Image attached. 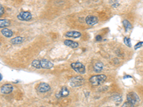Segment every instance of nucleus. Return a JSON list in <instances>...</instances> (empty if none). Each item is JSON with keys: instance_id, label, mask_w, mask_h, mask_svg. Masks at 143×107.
Returning <instances> with one entry per match:
<instances>
[{"instance_id": "obj_1", "label": "nucleus", "mask_w": 143, "mask_h": 107, "mask_svg": "<svg viewBox=\"0 0 143 107\" xmlns=\"http://www.w3.org/2000/svg\"><path fill=\"white\" fill-rule=\"evenodd\" d=\"M107 79V76L104 74L94 75L90 77L89 82L92 86H99L103 84Z\"/></svg>"}, {"instance_id": "obj_2", "label": "nucleus", "mask_w": 143, "mask_h": 107, "mask_svg": "<svg viewBox=\"0 0 143 107\" xmlns=\"http://www.w3.org/2000/svg\"><path fill=\"white\" fill-rule=\"evenodd\" d=\"M85 79L80 76H77L72 77L69 81V85L72 87H77L84 84Z\"/></svg>"}, {"instance_id": "obj_3", "label": "nucleus", "mask_w": 143, "mask_h": 107, "mask_svg": "<svg viewBox=\"0 0 143 107\" xmlns=\"http://www.w3.org/2000/svg\"><path fill=\"white\" fill-rule=\"evenodd\" d=\"M71 67L75 70V71L80 74H84L86 71L85 65L80 62H75L71 64Z\"/></svg>"}, {"instance_id": "obj_4", "label": "nucleus", "mask_w": 143, "mask_h": 107, "mask_svg": "<svg viewBox=\"0 0 143 107\" xmlns=\"http://www.w3.org/2000/svg\"><path fill=\"white\" fill-rule=\"evenodd\" d=\"M139 101L137 94L135 92H130L127 95V101L131 103L132 104H136Z\"/></svg>"}, {"instance_id": "obj_5", "label": "nucleus", "mask_w": 143, "mask_h": 107, "mask_svg": "<svg viewBox=\"0 0 143 107\" xmlns=\"http://www.w3.org/2000/svg\"><path fill=\"white\" fill-rule=\"evenodd\" d=\"M17 18L21 21H29L31 19V14L29 12H22L17 15Z\"/></svg>"}, {"instance_id": "obj_6", "label": "nucleus", "mask_w": 143, "mask_h": 107, "mask_svg": "<svg viewBox=\"0 0 143 107\" xmlns=\"http://www.w3.org/2000/svg\"><path fill=\"white\" fill-rule=\"evenodd\" d=\"M14 90V86L12 84H4L0 89V91L2 94H9L12 93Z\"/></svg>"}, {"instance_id": "obj_7", "label": "nucleus", "mask_w": 143, "mask_h": 107, "mask_svg": "<svg viewBox=\"0 0 143 107\" xmlns=\"http://www.w3.org/2000/svg\"><path fill=\"white\" fill-rule=\"evenodd\" d=\"M37 90L40 93H45L50 90V86L47 83L42 82L37 86Z\"/></svg>"}, {"instance_id": "obj_8", "label": "nucleus", "mask_w": 143, "mask_h": 107, "mask_svg": "<svg viewBox=\"0 0 143 107\" xmlns=\"http://www.w3.org/2000/svg\"><path fill=\"white\" fill-rule=\"evenodd\" d=\"M85 22L87 23V24H88L89 26H94L98 22V18L95 16L89 15L85 19Z\"/></svg>"}, {"instance_id": "obj_9", "label": "nucleus", "mask_w": 143, "mask_h": 107, "mask_svg": "<svg viewBox=\"0 0 143 107\" xmlns=\"http://www.w3.org/2000/svg\"><path fill=\"white\" fill-rule=\"evenodd\" d=\"M40 64L41 69H49L54 67V64L51 62H49L47 59H41L40 60Z\"/></svg>"}, {"instance_id": "obj_10", "label": "nucleus", "mask_w": 143, "mask_h": 107, "mask_svg": "<svg viewBox=\"0 0 143 107\" xmlns=\"http://www.w3.org/2000/svg\"><path fill=\"white\" fill-rule=\"evenodd\" d=\"M69 94V91L67 89V87H62L60 89V91L57 93L56 94V97L57 98H62V97H66Z\"/></svg>"}, {"instance_id": "obj_11", "label": "nucleus", "mask_w": 143, "mask_h": 107, "mask_svg": "<svg viewBox=\"0 0 143 107\" xmlns=\"http://www.w3.org/2000/svg\"><path fill=\"white\" fill-rule=\"evenodd\" d=\"M81 33L77 31H70L67 32L65 36L67 37H72V38H79L81 36Z\"/></svg>"}, {"instance_id": "obj_12", "label": "nucleus", "mask_w": 143, "mask_h": 107, "mask_svg": "<svg viewBox=\"0 0 143 107\" xmlns=\"http://www.w3.org/2000/svg\"><path fill=\"white\" fill-rule=\"evenodd\" d=\"M64 44L69 47H71L72 49H75L79 46V44L77 42L72 40H65L64 41Z\"/></svg>"}, {"instance_id": "obj_13", "label": "nucleus", "mask_w": 143, "mask_h": 107, "mask_svg": "<svg viewBox=\"0 0 143 107\" xmlns=\"http://www.w3.org/2000/svg\"><path fill=\"white\" fill-rule=\"evenodd\" d=\"M103 67H104V65L102 62H97L94 64V70L95 72L97 73H99L100 71H102Z\"/></svg>"}, {"instance_id": "obj_14", "label": "nucleus", "mask_w": 143, "mask_h": 107, "mask_svg": "<svg viewBox=\"0 0 143 107\" xmlns=\"http://www.w3.org/2000/svg\"><path fill=\"white\" fill-rule=\"evenodd\" d=\"M2 34H3V35L5 36V37H7V38H9V37H11V36H12L13 35V32L12 30H10L9 29H7V28H3L2 29Z\"/></svg>"}, {"instance_id": "obj_15", "label": "nucleus", "mask_w": 143, "mask_h": 107, "mask_svg": "<svg viewBox=\"0 0 143 107\" xmlns=\"http://www.w3.org/2000/svg\"><path fill=\"white\" fill-rule=\"evenodd\" d=\"M24 39L22 36H17V37H14L13 39H12L10 42L13 44H19L22 43Z\"/></svg>"}, {"instance_id": "obj_16", "label": "nucleus", "mask_w": 143, "mask_h": 107, "mask_svg": "<svg viewBox=\"0 0 143 107\" xmlns=\"http://www.w3.org/2000/svg\"><path fill=\"white\" fill-rule=\"evenodd\" d=\"M122 24H123V27L125 28V31H130V29L132 28V24H131V23L129 22V21H127V19H125V20H123V22H122Z\"/></svg>"}, {"instance_id": "obj_17", "label": "nucleus", "mask_w": 143, "mask_h": 107, "mask_svg": "<svg viewBox=\"0 0 143 107\" xmlns=\"http://www.w3.org/2000/svg\"><path fill=\"white\" fill-rule=\"evenodd\" d=\"M10 25V21L9 19H0V28H5L7 27H9Z\"/></svg>"}, {"instance_id": "obj_18", "label": "nucleus", "mask_w": 143, "mask_h": 107, "mask_svg": "<svg viewBox=\"0 0 143 107\" xmlns=\"http://www.w3.org/2000/svg\"><path fill=\"white\" fill-rule=\"evenodd\" d=\"M31 66L33 67H34L35 69H41L40 64V60H37V59L34 60V61L31 62Z\"/></svg>"}, {"instance_id": "obj_19", "label": "nucleus", "mask_w": 143, "mask_h": 107, "mask_svg": "<svg viewBox=\"0 0 143 107\" xmlns=\"http://www.w3.org/2000/svg\"><path fill=\"white\" fill-rule=\"evenodd\" d=\"M124 43H125L126 46H129V47H131V46H132L131 40H130V38H128V37H125V38H124Z\"/></svg>"}, {"instance_id": "obj_20", "label": "nucleus", "mask_w": 143, "mask_h": 107, "mask_svg": "<svg viewBox=\"0 0 143 107\" xmlns=\"http://www.w3.org/2000/svg\"><path fill=\"white\" fill-rule=\"evenodd\" d=\"M122 107H134V105L131 103L128 102V101H126V102L124 103V104L122 105Z\"/></svg>"}, {"instance_id": "obj_21", "label": "nucleus", "mask_w": 143, "mask_h": 107, "mask_svg": "<svg viewBox=\"0 0 143 107\" xmlns=\"http://www.w3.org/2000/svg\"><path fill=\"white\" fill-rule=\"evenodd\" d=\"M113 98H114V101H115V103H117V104H119V103H118V100L120 101H121L122 100H121V97L119 96V95H115V96H113Z\"/></svg>"}, {"instance_id": "obj_22", "label": "nucleus", "mask_w": 143, "mask_h": 107, "mask_svg": "<svg viewBox=\"0 0 143 107\" xmlns=\"http://www.w3.org/2000/svg\"><path fill=\"white\" fill-rule=\"evenodd\" d=\"M143 44V41H139V42H138L137 44L134 46V49H137L138 48H140L142 46Z\"/></svg>"}, {"instance_id": "obj_23", "label": "nucleus", "mask_w": 143, "mask_h": 107, "mask_svg": "<svg viewBox=\"0 0 143 107\" xmlns=\"http://www.w3.org/2000/svg\"><path fill=\"white\" fill-rule=\"evenodd\" d=\"M5 13V9H4V7L2 6V5H0V17L4 14Z\"/></svg>"}, {"instance_id": "obj_24", "label": "nucleus", "mask_w": 143, "mask_h": 107, "mask_svg": "<svg viewBox=\"0 0 143 107\" xmlns=\"http://www.w3.org/2000/svg\"><path fill=\"white\" fill-rule=\"evenodd\" d=\"M95 39H96L97 41H100L102 40V36L100 35H97L95 37Z\"/></svg>"}, {"instance_id": "obj_25", "label": "nucleus", "mask_w": 143, "mask_h": 107, "mask_svg": "<svg viewBox=\"0 0 143 107\" xmlns=\"http://www.w3.org/2000/svg\"><path fill=\"white\" fill-rule=\"evenodd\" d=\"M126 78H131V76H125V77H124V79H126Z\"/></svg>"}, {"instance_id": "obj_26", "label": "nucleus", "mask_w": 143, "mask_h": 107, "mask_svg": "<svg viewBox=\"0 0 143 107\" xmlns=\"http://www.w3.org/2000/svg\"><path fill=\"white\" fill-rule=\"evenodd\" d=\"M2 74H0V81L2 80Z\"/></svg>"}, {"instance_id": "obj_27", "label": "nucleus", "mask_w": 143, "mask_h": 107, "mask_svg": "<svg viewBox=\"0 0 143 107\" xmlns=\"http://www.w3.org/2000/svg\"><path fill=\"white\" fill-rule=\"evenodd\" d=\"M41 107H45V106H41Z\"/></svg>"}]
</instances>
